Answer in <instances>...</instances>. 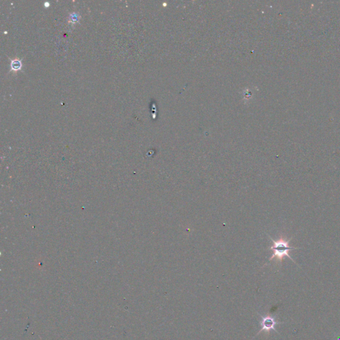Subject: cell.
<instances>
[{"label":"cell","mask_w":340,"mask_h":340,"mask_svg":"<svg viewBox=\"0 0 340 340\" xmlns=\"http://www.w3.org/2000/svg\"><path fill=\"white\" fill-rule=\"evenodd\" d=\"M78 19H79V15L76 13H73L69 16V22L72 23V24H75V23L78 22Z\"/></svg>","instance_id":"obj_4"},{"label":"cell","mask_w":340,"mask_h":340,"mask_svg":"<svg viewBox=\"0 0 340 340\" xmlns=\"http://www.w3.org/2000/svg\"><path fill=\"white\" fill-rule=\"evenodd\" d=\"M45 7H49V3H48V2L45 3Z\"/></svg>","instance_id":"obj_5"},{"label":"cell","mask_w":340,"mask_h":340,"mask_svg":"<svg viewBox=\"0 0 340 340\" xmlns=\"http://www.w3.org/2000/svg\"><path fill=\"white\" fill-rule=\"evenodd\" d=\"M268 236L269 237L271 241H272V245L269 247V249L273 251V254L272 257L269 259V261L272 260L273 259H276L277 262L282 263L284 258L287 257L291 260H292L294 263H296L295 261L292 259V258H291L289 254V251L290 250L298 249V248L289 246V243L290 241L292 240V237H291L288 240H287L286 237L281 236L279 240L275 241L272 238H271L269 235H268Z\"/></svg>","instance_id":"obj_1"},{"label":"cell","mask_w":340,"mask_h":340,"mask_svg":"<svg viewBox=\"0 0 340 340\" xmlns=\"http://www.w3.org/2000/svg\"><path fill=\"white\" fill-rule=\"evenodd\" d=\"M261 318H262L260 322L261 329L258 333H260L263 331L269 333L271 330H274V331L277 332L276 329H275V326L280 323V322H276L275 319L271 316H266L264 317L261 316Z\"/></svg>","instance_id":"obj_2"},{"label":"cell","mask_w":340,"mask_h":340,"mask_svg":"<svg viewBox=\"0 0 340 340\" xmlns=\"http://www.w3.org/2000/svg\"><path fill=\"white\" fill-rule=\"evenodd\" d=\"M22 67L21 62L19 59H14L11 61V70L14 71H17L21 69Z\"/></svg>","instance_id":"obj_3"}]
</instances>
